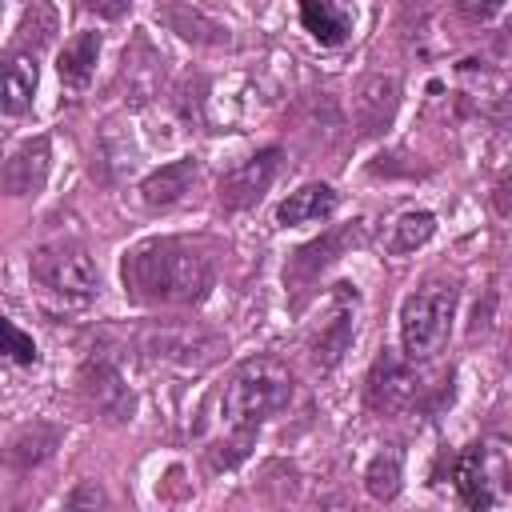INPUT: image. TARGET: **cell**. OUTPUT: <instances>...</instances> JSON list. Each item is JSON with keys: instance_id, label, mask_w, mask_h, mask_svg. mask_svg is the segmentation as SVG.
<instances>
[{"instance_id": "6da1fadb", "label": "cell", "mask_w": 512, "mask_h": 512, "mask_svg": "<svg viewBox=\"0 0 512 512\" xmlns=\"http://www.w3.org/2000/svg\"><path fill=\"white\" fill-rule=\"evenodd\" d=\"M120 284L140 308H188L212 292L216 268L200 244L184 236H152L124 252Z\"/></svg>"}, {"instance_id": "5bb4252c", "label": "cell", "mask_w": 512, "mask_h": 512, "mask_svg": "<svg viewBox=\"0 0 512 512\" xmlns=\"http://www.w3.org/2000/svg\"><path fill=\"white\" fill-rule=\"evenodd\" d=\"M192 184H196V160L192 156H180V160H168L152 176L140 180V200L148 208H168V204L184 200V192Z\"/></svg>"}, {"instance_id": "277c9868", "label": "cell", "mask_w": 512, "mask_h": 512, "mask_svg": "<svg viewBox=\"0 0 512 512\" xmlns=\"http://www.w3.org/2000/svg\"><path fill=\"white\" fill-rule=\"evenodd\" d=\"M456 320V284L452 280H428L416 292L404 296L400 304V348L404 356L428 360L444 348L448 332Z\"/></svg>"}, {"instance_id": "603a6c76", "label": "cell", "mask_w": 512, "mask_h": 512, "mask_svg": "<svg viewBox=\"0 0 512 512\" xmlns=\"http://www.w3.org/2000/svg\"><path fill=\"white\" fill-rule=\"evenodd\" d=\"M20 48L16 52H36L40 44H48L52 40V32H56V8H48V4H32V8H24V16H20Z\"/></svg>"}, {"instance_id": "44dd1931", "label": "cell", "mask_w": 512, "mask_h": 512, "mask_svg": "<svg viewBox=\"0 0 512 512\" xmlns=\"http://www.w3.org/2000/svg\"><path fill=\"white\" fill-rule=\"evenodd\" d=\"M400 480H404V464L396 452H376L364 468V488L372 500H392L400 492Z\"/></svg>"}, {"instance_id": "9a60e30c", "label": "cell", "mask_w": 512, "mask_h": 512, "mask_svg": "<svg viewBox=\"0 0 512 512\" xmlns=\"http://www.w3.org/2000/svg\"><path fill=\"white\" fill-rule=\"evenodd\" d=\"M336 212V192L328 184H300L280 208H276V224L284 228H296V224H316V220H328Z\"/></svg>"}, {"instance_id": "ba28073f", "label": "cell", "mask_w": 512, "mask_h": 512, "mask_svg": "<svg viewBox=\"0 0 512 512\" xmlns=\"http://www.w3.org/2000/svg\"><path fill=\"white\" fill-rule=\"evenodd\" d=\"M76 388H80V400L88 404V412H96L108 424H124L136 412V396H132V388L124 384L120 368L108 356L84 360V368L76 376Z\"/></svg>"}, {"instance_id": "f1b7e54d", "label": "cell", "mask_w": 512, "mask_h": 512, "mask_svg": "<svg viewBox=\"0 0 512 512\" xmlns=\"http://www.w3.org/2000/svg\"><path fill=\"white\" fill-rule=\"evenodd\" d=\"M496 8H500V4H480V8H476V4H460V12H464V16H480V20H484V16H492Z\"/></svg>"}, {"instance_id": "3957f363", "label": "cell", "mask_w": 512, "mask_h": 512, "mask_svg": "<svg viewBox=\"0 0 512 512\" xmlns=\"http://www.w3.org/2000/svg\"><path fill=\"white\" fill-rule=\"evenodd\" d=\"M28 276L48 300H56L64 308H84L100 296V268L88 256V248L76 240L40 244L28 256Z\"/></svg>"}, {"instance_id": "e0dca14e", "label": "cell", "mask_w": 512, "mask_h": 512, "mask_svg": "<svg viewBox=\"0 0 512 512\" xmlns=\"http://www.w3.org/2000/svg\"><path fill=\"white\" fill-rule=\"evenodd\" d=\"M300 24H304V32H308L316 44L332 48V44H344V40H348V32H352V12L340 8V4H328V0H308V4H300Z\"/></svg>"}, {"instance_id": "8992f818", "label": "cell", "mask_w": 512, "mask_h": 512, "mask_svg": "<svg viewBox=\"0 0 512 512\" xmlns=\"http://www.w3.org/2000/svg\"><path fill=\"white\" fill-rule=\"evenodd\" d=\"M356 304H360L356 284H348V280L332 284L328 308H324L316 332L308 336V356H312V364L320 372H332L344 360V352L352 348V336H356Z\"/></svg>"}, {"instance_id": "9c48e42d", "label": "cell", "mask_w": 512, "mask_h": 512, "mask_svg": "<svg viewBox=\"0 0 512 512\" xmlns=\"http://www.w3.org/2000/svg\"><path fill=\"white\" fill-rule=\"evenodd\" d=\"M424 388H428V384H424L408 364H400L396 356L384 352V356L372 364V372H368L364 396H368V404H372L376 412H404V408H420Z\"/></svg>"}, {"instance_id": "d4e9b609", "label": "cell", "mask_w": 512, "mask_h": 512, "mask_svg": "<svg viewBox=\"0 0 512 512\" xmlns=\"http://www.w3.org/2000/svg\"><path fill=\"white\" fill-rule=\"evenodd\" d=\"M60 512H108V496H104V488L96 480H84V484H76L68 492Z\"/></svg>"}, {"instance_id": "7c38bea8", "label": "cell", "mask_w": 512, "mask_h": 512, "mask_svg": "<svg viewBox=\"0 0 512 512\" xmlns=\"http://www.w3.org/2000/svg\"><path fill=\"white\" fill-rule=\"evenodd\" d=\"M396 108H400V88H396L392 76H368V80L356 88L352 116H356V128H360L364 136L388 132V124L396 120Z\"/></svg>"}, {"instance_id": "83f0119b", "label": "cell", "mask_w": 512, "mask_h": 512, "mask_svg": "<svg viewBox=\"0 0 512 512\" xmlns=\"http://www.w3.org/2000/svg\"><path fill=\"white\" fill-rule=\"evenodd\" d=\"M88 12H96V16H104V20H116V16H124L128 12V4H88Z\"/></svg>"}, {"instance_id": "30bf717a", "label": "cell", "mask_w": 512, "mask_h": 512, "mask_svg": "<svg viewBox=\"0 0 512 512\" xmlns=\"http://www.w3.org/2000/svg\"><path fill=\"white\" fill-rule=\"evenodd\" d=\"M276 168H280V148H260L256 156H248L240 168H232V172L220 180V192H216V196H220V208H224V212H244V208H252V204L268 192Z\"/></svg>"}, {"instance_id": "cb8c5ba5", "label": "cell", "mask_w": 512, "mask_h": 512, "mask_svg": "<svg viewBox=\"0 0 512 512\" xmlns=\"http://www.w3.org/2000/svg\"><path fill=\"white\" fill-rule=\"evenodd\" d=\"M252 440H256V432H236L232 440L212 444V448H208V464H212V468H236V464L252 452Z\"/></svg>"}, {"instance_id": "4316f807", "label": "cell", "mask_w": 512, "mask_h": 512, "mask_svg": "<svg viewBox=\"0 0 512 512\" xmlns=\"http://www.w3.org/2000/svg\"><path fill=\"white\" fill-rule=\"evenodd\" d=\"M492 208H496L500 216H512V168L496 180V188H492Z\"/></svg>"}, {"instance_id": "7402d4cb", "label": "cell", "mask_w": 512, "mask_h": 512, "mask_svg": "<svg viewBox=\"0 0 512 512\" xmlns=\"http://www.w3.org/2000/svg\"><path fill=\"white\" fill-rule=\"evenodd\" d=\"M436 232V216L428 208H416V212H404L396 224H392V252H416L432 240Z\"/></svg>"}, {"instance_id": "2e32d148", "label": "cell", "mask_w": 512, "mask_h": 512, "mask_svg": "<svg viewBox=\"0 0 512 512\" xmlns=\"http://www.w3.org/2000/svg\"><path fill=\"white\" fill-rule=\"evenodd\" d=\"M452 480H456V492H460L468 512H488L492 508V488H488V476H484V448L480 444H468L456 456Z\"/></svg>"}, {"instance_id": "52a82bcc", "label": "cell", "mask_w": 512, "mask_h": 512, "mask_svg": "<svg viewBox=\"0 0 512 512\" xmlns=\"http://www.w3.org/2000/svg\"><path fill=\"white\" fill-rule=\"evenodd\" d=\"M356 240H360V228H356V224H336V228H328L324 236L300 244V248L288 256V264H284V284H288L296 308L304 304V296L312 292V284L320 280V272H324L328 264H336L340 252H344L348 244H356Z\"/></svg>"}, {"instance_id": "ac0fdd59", "label": "cell", "mask_w": 512, "mask_h": 512, "mask_svg": "<svg viewBox=\"0 0 512 512\" xmlns=\"http://www.w3.org/2000/svg\"><path fill=\"white\" fill-rule=\"evenodd\" d=\"M36 84H40L36 56L32 52H12L8 64H4V112L8 116H24L32 108Z\"/></svg>"}, {"instance_id": "7a4b0ae2", "label": "cell", "mask_w": 512, "mask_h": 512, "mask_svg": "<svg viewBox=\"0 0 512 512\" xmlns=\"http://www.w3.org/2000/svg\"><path fill=\"white\" fill-rule=\"evenodd\" d=\"M288 404H292V372L276 356H252L224 384L220 416L232 432H256Z\"/></svg>"}, {"instance_id": "ffe728a7", "label": "cell", "mask_w": 512, "mask_h": 512, "mask_svg": "<svg viewBox=\"0 0 512 512\" xmlns=\"http://www.w3.org/2000/svg\"><path fill=\"white\" fill-rule=\"evenodd\" d=\"M56 444H60V428L36 420V424H28V428H20V432L12 436V444H8V460H12V468L28 472V468L44 464V460L56 452Z\"/></svg>"}, {"instance_id": "8fae6325", "label": "cell", "mask_w": 512, "mask_h": 512, "mask_svg": "<svg viewBox=\"0 0 512 512\" xmlns=\"http://www.w3.org/2000/svg\"><path fill=\"white\" fill-rule=\"evenodd\" d=\"M48 168H52V144H48V136L24 140L4 160V192L8 196H40L44 184H48Z\"/></svg>"}, {"instance_id": "d6986e66", "label": "cell", "mask_w": 512, "mask_h": 512, "mask_svg": "<svg viewBox=\"0 0 512 512\" xmlns=\"http://www.w3.org/2000/svg\"><path fill=\"white\" fill-rule=\"evenodd\" d=\"M96 60H100V32H76L64 48H60V60H56V72L68 88H84L96 72Z\"/></svg>"}, {"instance_id": "5b68a950", "label": "cell", "mask_w": 512, "mask_h": 512, "mask_svg": "<svg viewBox=\"0 0 512 512\" xmlns=\"http://www.w3.org/2000/svg\"><path fill=\"white\" fill-rule=\"evenodd\" d=\"M140 352L148 360L184 368V372H200L208 364L220 360L224 340L216 332H208L204 324H188V320H164V324H148L140 332Z\"/></svg>"}, {"instance_id": "4fadbf2b", "label": "cell", "mask_w": 512, "mask_h": 512, "mask_svg": "<svg viewBox=\"0 0 512 512\" xmlns=\"http://www.w3.org/2000/svg\"><path fill=\"white\" fill-rule=\"evenodd\" d=\"M156 20L168 24L180 40L188 44H204V48H224L232 36L220 20H212L204 8H192V4H160L156 8Z\"/></svg>"}, {"instance_id": "484cf974", "label": "cell", "mask_w": 512, "mask_h": 512, "mask_svg": "<svg viewBox=\"0 0 512 512\" xmlns=\"http://www.w3.org/2000/svg\"><path fill=\"white\" fill-rule=\"evenodd\" d=\"M0 332H4V352H8V360H16V364H36V360H40L32 336L20 332L12 320H0Z\"/></svg>"}]
</instances>
